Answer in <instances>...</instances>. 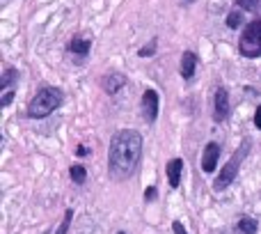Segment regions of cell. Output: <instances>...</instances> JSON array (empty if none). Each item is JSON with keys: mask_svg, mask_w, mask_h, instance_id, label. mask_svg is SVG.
Instances as JSON below:
<instances>
[{"mask_svg": "<svg viewBox=\"0 0 261 234\" xmlns=\"http://www.w3.org/2000/svg\"><path fill=\"white\" fill-rule=\"evenodd\" d=\"M140 156H142V138H140L138 131L133 129L117 131L115 138L110 140V149H108L110 177L113 179H126L138 168Z\"/></svg>", "mask_w": 261, "mask_h": 234, "instance_id": "6da1fadb", "label": "cell"}, {"mask_svg": "<svg viewBox=\"0 0 261 234\" xmlns=\"http://www.w3.org/2000/svg\"><path fill=\"white\" fill-rule=\"evenodd\" d=\"M60 104H62V92L58 87H41L35 99L30 101V106H28V117L41 120V117L53 113Z\"/></svg>", "mask_w": 261, "mask_h": 234, "instance_id": "7a4b0ae2", "label": "cell"}, {"mask_svg": "<svg viewBox=\"0 0 261 234\" xmlns=\"http://www.w3.org/2000/svg\"><path fill=\"white\" fill-rule=\"evenodd\" d=\"M239 51L243 58H259L261 55V18L250 21V26L243 30Z\"/></svg>", "mask_w": 261, "mask_h": 234, "instance_id": "3957f363", "label": "cell"}, {"mask_svg": "<svg viewBox=\"0 0 261 234\" xmlns=\"http://www.w3.org/2000/svg\"><path fill=\"white\" fill-rule=\"evenodd\" d=\"M248 147H250V143L248 140H245L243 143V147L239 149V152L234 154V156L229 158V161H227V166L222 168L220 170V175H218V179H216V191H225L227 186L231 184V181L236 179V175H239V168H241V163H243V158L248 156Z\"/></svg>", "mask_w": 261, "mask_h": 234, "instance_id": "277c9868", "label": "cell"}, {"mask_svg": "<svg viewBox=\"0 0 261 234\" xmlns=\"http://www.w3.org/2000/svg\"><path fill=\"white\" fill-rule=\"evenodd\" d=\"M142 115L147 122H156L158 117V95L153 90H144L142 95Z\"/></svg>", "mask_w": 261, "mask_h": 234, "instance_id": "5b68a950", "label": "cell"}, {"mask_svg": "<svg viewBox=\"0 0 261 234\" xmlns=\"http://www.w3.org/2000/svg\"><path fill=\"white\" fill-rule=\"evenodd\" d=\"M218 156H220V147H218L216 143H208L206 149H204V156H202V170L204 172H213V170H216Z\"/></svg>", "mask_w": 261, "mask_h": 234, "instance_id": "8992f818", "label": "cell"}, {"mask_svg": "<svg viewBox=\"0 0 261 234\" xmlns=\"http://www.w3.org/2000/svg\"><path fill=\"white\" fill-rule=\"evenodd\" d=\"M229 117V95H227L225 87L216 92V120L222 122Z\"/></svg>", "mask_w": 261, "mask_h": 234, "instance_id": "52a82bcc", "label": "cell"}, {"mask_svg": "<svg viewBox=\"0 0 261 234\" xmlns=\"http://www.w3.org/2000/svg\"><path fill=\"white\" fill-rule=\"evenodd\" d=\"M181 170H184V161H181V158H172V161L167 163V179H170L172 189H176V186H179Z\"/></svg>", "mask_w": 261, "mask_h": 234, "instance_id": "ba28073f", "label": "cell"}, {"mask_svg": "<svg viewBox=\"0 0 261 234\" xmlns=\"http://www.w3.org/2000/svg\"><path fill=\"white\" fill-rule=\"evenodd\" d=\"M195 67H197V58H195V53L186 51L184 58H181V76H184L186 81H190L193 74H195Z\"/></svg>", "mask_w": 261, "mask_h": 234, "instance_id": "9c48e42d", "label": "cell"}, {"mask_svg": "<svg viewBox=\"0 0 261 234\" xmlns=\"http://www.w3.org/2000/svg\"><path fill=\"white\" fill-rule=\"evenodd\" d=\"M90 46H92V39H85V37H76V39L69 44V51L76 55H87L90 53Z\"/></svg>", "mask_w": 261, "mask_h": 234, "instance_id": "30bf717a", "label": "cell"}, {"mask_svg": "<svg viewBox=\"0 0 261 234\" xmlns=\"http://www.w3.org/2000/svg\"><path fill=\"white\" fill-rule=\"evenodd\" d=\"M122 78H117V74H113V76H106L103 78V87L106 92H110V95H115V92L119 90V85H122Z\"/></svg>", "mask_w": 261, "mask_h": 234, "instance_id": "8fae6325", "label": "cell"}, {"mask_svg": "<svg viewBox=\"0 0 261 234\" xmlns=\"http://www.w3.org/2000/svg\"><path fill=\"white\" fill-rule=\"evenodd\" d=\"M257 221H252V218H241L239 221V230L243 234H257Z\"/></svg>", "mask_w": 261, "mask_h": 234, "instance_id": "7c38bea8", "label": "cell"}, {"mask_svg": "<svg viewBox=\"0 0 261 234\" xmlns=\"http://www.w3.org/2000/svg\"><path fill=\"white\" fill-rule=\"evenodd\" d=\"M239 7L248 9V12H259L261 14V0H236Z\"/></svg>", "mask_w": 261, "mask_h": 234, "instance_id": "4fadbf2b", "label": "cell"}, {"mask_svg": "<svg viewBox=\"0 0 261 234\" xmlns=\"http://www.w3.org/2000/svg\"><path fill=\"white\" fill-rule=\"evenodd\" d=\"M241 23H243V14H241L239 9H234V12H231L229 16H227V26H229L231 30H236V28H239Z\"/></svg>", "mask_w": 261, "mask_h": 234, "instance_id": "5bb4252c", "label": "cell"}, {"mask_svg": "<svg viewBox=\"0 0 261 234\" xmlns=\"http://www.w3.org/2000/svg\"><path fill=\"white\" fill-rule=\"evenodd\" d=\"M69 172H71V179L73 181H76V184H83V181H85V168H83V166H71V170H69Z\"/></svg>", "mask_w": 261, "mask_h": 234, "instance_id": "9a60e30c", "label": "cell"}, {"mask_svg": "<svg viewBox=\"0 0 261 234\" xmlns=\"http://www.w3.org/2000/svg\"><path fill=\"white\" fill-rule=\"evenodd\" d=\"M71 218H73V212H71V209H67V212H64V221H62V225L58 227V232H55V234H67L69 225H71Z\"/></svg>", "mask_w": 261, "mask_h": 234, "instance_id": "2e32d148", "label": "cell"}, {"mask_svg": "<svg viewBox=\"0 0 261 234\" xmlns=\"http://www.w3.org/2000/svg\"><path fill=\"white\" fill-rule=\"evenodd\" d=\"M14 76H16V72H14V69H7V72H5V76H3V83H0V87L5 90V87H7L9 83L14 81Z\"/></svg>", "mask_w": 261, "mask_h": 234, "instance_id": "e0dca14e", "label": "cell"}, {"mask_svg": "<svg viewBox=\"0 0 261 234\" xmlns=\"http://www.w3.org/2000/svg\"><path fill=\"white\" fill-rule=\"evenodd\" d=\"M153 51H156V39H151V44H149V46L140 49V58H147V55H151Z\"/></svg>", "mask_w": 261, "mask_h": 234, "instance_id": "ac0fdd59", "label": "cell"}, {"mask_svg": "<svg viewBox=\"0 0 261 234\" xmlns=\"http://www.w3.org/2000/svg\"><path fill=\"white\" fill-rule=\"evenodd\" d=\"M172 230H174V234H188V232H186V227H184V225H181V223H179V221H176V223H174V225H172Z\"/></svg>", "mask_w": 261, "mask_h": 234, "instance_id": "d6986e66", "label": "cell"}, {"mask_svg": "<svg viewBox=\"0 0 261 234\" xmlns=\"http://www.w3.org/2000/svg\"><path fill=\"white\" fill-rule=\"evenodd\" d=\"M254 124H257V129H261V106L257 108V113H254Z\"/></svg>", "mask_w": 261, "mask_h": 234, "instance_id": "ffe728a7", "label": "cell"}, {"mask_svg": "<svg viewBox=\"0 0 261 234\" xmlns=\"http://www.w3.org/2000/svg\"><path fill=\"white\" fill-rule=\"evenodd\" d=\"M12 95H14L12 90H7V92H5V97H3V106H7L9 101H12Z\"/></svg>", "mask_w": 261, "mask_h": 234, "instance_id": "44dd1931", "label": "cell"}, {"mask_svg": "<svg viewBox=\"0 0 261 234\" xmlns=\"http://www.w3.org/2000/svg\"><path fill=\"white\" fill-rule=\"evenodd\" d=\"M144 198H147V200H153V198H156V189L151 186V189H149L147 193H144Z\"/></svg>", "mask_w": 261, "mask_h": 234, "instance_id": "7402d4cb", "label": "cell"}, {"mask_svg": "<svg viewBox=\"0 0 261 234\" xmlns=\"http://www.w3.org/2000/svg\"><path fill=\"white\" fill-rule=\"evenodd\" d=\"M117 234H124V232H117Z\"/></svg>", "mask_w": 261, "mask_h": 234, "instance_id": "603a6c76", "label": "cell"}, {"mask_svg": "<svg viewBox=\"0 0 261 234\" xmlns=\"http://www.w3.org/2000/svg\"><path fill=\"white\" fill-rule=\"evenodd\" d=\"M188 3H193V0H188Z\"/></svg>", "mask_w": 261, "mask_h": 234, "instance_id": "cb8c5ba5", "label": "cell"}]
</instances>
